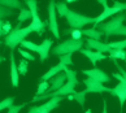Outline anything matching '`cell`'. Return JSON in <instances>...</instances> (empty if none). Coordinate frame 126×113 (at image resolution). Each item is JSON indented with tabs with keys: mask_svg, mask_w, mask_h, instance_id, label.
<instances>
[{
	"mask_svg": "<svg viewBox=\"0 0 126 113\" xmlns=\"http://www.w3.org/2000/svg\"><path fill=\"white\" fill-rule=\"evenodd\" d=\"M4 23V20H0V36H1V26Z\"/></svg>",
	"mask_w": 126,
	"mask_h": 113,
	"instance_id": "37",
	"label": "cell"
},
{
	"mask_svg": "<svg viewBox=\"0 0 126 113\" xmlns=\"http://www.w3.org/2000/svg\"><path fill=\"white\" fill-rule=\"evenodd\" d=\"M17 20L18 22H25L27 20H31V12L29 11V9H26V8H22L21 11H20V15H18L17 17Z\"/></svg>",
	"mask_w": 126,
	"mask_h": 113,
	"instance_id": "23",
	"label": "cell"
},
{
	"mask_svg": "<svg viewBox=\"0 0 126 113\" xmlns=\"http://www.w3.org/2000/svg\"><path fill=\"white\" fill-rule=\"evenodd\" d=\"M11 31H12V25H11V22L7 21V20H4V23H3V26H1V35L7 36Z\"/></svg>",
	"mask_w": 126,
	"mask_h": 113,
	"instance_id": "33",
	"label": "cell"
},
{
	"mask_svg": "<svg viewBox=\"0 0 126 113\" xmlns=\"http://www.w3.org/2000/svg\"><path fill=\"white\" fill-rule=\"evenodd\" d=\"M64 34H70L72 39H76V40H79L82 38V35H83L81 29H69V30H65Z\"/></svg>",
	"mask_w": 126,
	"mask_h": 113,
	"instance_id": "26",
	"label": "cell"
},
{
	"mask_svg": "<svg viewBox=\"0 0 126 113\" xmlns=\"http://www.w3.org/2000/svg\"><path fill=\"white\" fill-rule=\"evenodd\" d=\"M113 78L118 79V84L113 88H109L108 92L110 95L117 96L120 99V107H121V109H122V107L126 101V82H125V79L121 77L120 73H113Z\"/></svg>",
	"mask_w": 126,
	"mask_h": 113,
	"instance_id": "5",
	"label": "cell"
},
{
	"mask_svg": "<svg viewBox=\"0 0 126 113\" xmlns=\"http://www.w3.org/2000/svg\"><path fill=\"white\" fill-rule=\"evenodd\" d=\"M27 68H29V61L25 60V59H21L18 65H17V70H18V73H20V75H26Z\"/></svg>",
	"mask_w": 126,
	"mask_h": 113,
	"instance_id": "24",
	"label": "cell"
},
{
	"mask_svg": "<svg viewBox=\"0 0 126 113\" xmlns=\"http://www.w3.org/2000/svg\"><path fill=\"white\" fill-rule=\"evenodd\" d=\"M0 5L7 7L9 9H20V11L24 8L20 0H0Z\"/></svg>",
	"mask_w": 126,
	"mask_h": 113,
	"instance_id": "19",
	"label": "cell"
},
{
	"mask_svg": "<svg viewBox=\"0 0 126 113\" xmlns=\"http://www.w3.org/2000/svg\"><path fill=\"white\" fill-rule=\"evenodd\" d=\"M13 101H15V97H13V96L5 97L4 100H1V101H0V111H3V109H8V108L13 104Z\"/></svg>",
	"mask_w": 126,
	"mask_h": 113,
	"instance_id": "30",
	"label": "cell"
},
{
	"mask_svg": "<svg viewBox=\"0 0 126 113\" xmlns=\"http://www.w3.org/2000/svg\"><path fill=\"white\" fill-rule=\"evenodd\" d=\"M82 34H85L87 38H90V39H95V40H99L100 38L104 35L100 30L95 29V27H91V29H85V30H82Z\"/></svg>",
	"mask_w": 126,
	"mask_h": 113,
	"instance_id": "18",
	"label": "cell"
},
{
	"mask_svg": "<svg viewBox=\"0 0 126 113\" xmlns=\"http://www.w3.org/2000/svg\"><path fill=\"white\" fill-rule=\"evenodd\" d=\"M125 20H126V12H121V13H117L116 16H113L109 21L99 23L95 29L101 30V32L105 35V38H109V36L113 35V32L117 30L120 26L124 25Z\"/></svg>",
	"mask_w": 126,
	"mask_h": 113,
	"instance_id": "2",
	"label": "cell"
},
{
	"mask_svg": "<svg viewBox=\"0 0 126 113\" xmlns=\"http://www.w3.org/2000/svg\"><path fill=\"white\" fill-rule=\"evenodd\" d=\"M87 94H88L87 90L76 92V94H73V99H74V100H77L78 104L83 108V107H85V101H86V95H87Z\"/></svg>",
	"mask_w": 126,
	"mask_h": 113,
	"instance_id": "22",
	"label": "cell"
},
{
	"mask_svg": "<svg viewBox=\"0 0 126 113\" xmlns=\"http://www.w3.org/2000/svg\"><path fill=\"white\" fill-rule=\"evenodd\" d=\"M83 47V40H76V39H66L59 43L57 46L53 47L52 49V53L55 56H63V55H66V53H73V52H77V51H81Z\"/></svg>",
	"mask_w": 126,
	"mask_h": 113,
	"instance_id": "3",
	"label": "cell"
},
{
	"mask_svg": "<svg viewBox=\"0 0 126 113\" xmlns=\"http://www.w3.org/2000/svg\"><path fill=\"white\" fill-rule=\"evenodd\" d=\"M65 82H66V75H65V73H59L57 75H55L53 78H51V86L47 91H46V94H49V92H53L56 90H59L60 87H63Z\"/></svg>",
	"mask_w": 126,
	"mask_h": 113,
	"instance_id": "13",
	"label": "cell"
},
{
	"mask_svg": "<svg viewBox=\"0 0 126 113\" xmlns=\"http://www.w3.org/2000/svg\"><path fill=\"white\" fill-rule=\"evenodd\" d=\"M82 73L87 75L88 78H92V79H95V81L97 82H110V77L107 73H104L103 70L100 69H97V68H94V69H83L82 70Z\"/></svg>",
	"mask_w": 126,
	"mask_h": 113,
	"instance_id": "8",
	"label": "cell"
},
{
	"mask_svg": "<svg viewBox=\"0 0 126 113\" xmlns=\"http://www.w3.org/2000/svg\"><path fill=\"white\" fill-rule=\"evenodd\" d=\"M108 46L112 49H126V39L118 42H110V43H108Z\"/></svg>",
	"mask_w": 126,
	"mask_h": 113,
	"instance_id": "29",
	"label": "cell"
},
{
	"mask_svg": "<svg viewBox=\"0 0 126 113\" xmlns=\"http://www.w3.org/2000/svg\"><path fill=\"white\" fill-rule=\"evenodd\" d=\"M64 72H65V75H66V82L70 83L73 87H77L79 84V81L77 79V73L72 69H68V66L64 69Z\"/></svg>",
	"mask_w": 126,
	"mask_h": 113,
	"instance_id": "17",
	"label": "cell"
},
{
	"mask_svg": "<svg viewBox=\"0 0 126 113\" xmlns=\"http://www.w3.org/2000/svg\"><path fill=\"white\" fill-rule=\"evenodd\" d=\"M3 61H5V59H4V57H3V56H0V64H1V63H3Z\"/></svg>",
	"mask_w": 126,
	"mask_h": 113,
	"instance_id": "38",
	"label": "cell"
},
{
	"mask_svg": "<svg viewBox=\"0 0 126 113\" xmlns=\"http://www.w3.org/2000/svg\"><path fill=\"white\" fill-rule=\"evenodd\" d=\"M26 104H20V105H15V104H12L11 107L8 108V112L7 113H20V111L24 108Z\"/></svg>",
	"mask_w": 126,
	"mask_h": 113,
	"instance_id": "34",
	"label": "cell"
},
{
	"mask_svg": "<svg viewBox=\"0 0 126 113\" xmlns=\"http://www.w3.org/2000/svg\"><path fill=\"white\" fill-rule=\"evenodd\" d=\"M68 12H69V8L66 5V1H57L56 3V13L59 15V17L64 18Z\"/></svg>",
	"mask_w": 126,
	"mask_h": 113,
	"instance_id": "20",
	"label": "cell"
},
{
	"mask_svg": "<svg viewBox=\"0 0 126 113\" xmlns=\"http://www.w3.org/2000/svg\"><path fill=\"white\" fill-rule=\"evenodd\" d=\"M43 113H49V112H43Z\"/></svg>",
	"mask_w": 126,
	"mask_h": 113,
	"instance_id": "42",
	"label": "cell"
},
{
	"mask_svg": "<svg viewBox=\"0 0 126 113\" xmlns=\"http://www.w3.org/2000/svg\"><path fill=\"white\" fill-rule=\"evenodd\" d=\"M74 1H77V0H66V3H74Z\"/></svg>",
	"mask_w": 126,
	"mask_h": 113,
	"instance_id": "40",
	"label": "cell"
},
{
	"mask_svg": "<svg viewBox=\"0 0 126 113\" xmlns=\"http://www.w3.org/2000/svg\"><path fill=\"white\" fill-rule=\"evenodd\" d=\"M53 42L49 39V38H47V39H44L43 42H42V44H39V60L40 61H44L48 59L49 56V51H51V47H52Z\"/></svg>",
	"mask_w": 126,
	"mask_h": 113,
	"instance_id": "15",
	"label": "cell"
},
{
	"mask_svg": "<svg viewBox=\"0 0 126 113\" xmlns=\"http://www.w3.org/2000/svg\"><path fill=\"white\" fill-rule=\"evenodd\" d=\"M18 53L21 55V57H24V59L27 60V61H35L34 55L30 53L29 51H26V49H22V47H21V48H18Z\"/></svg>",
	"mask_w": 126,
	"mask_h": 113,
	"instance_id": "32",
	"label": "cell"
},
{
	"mask_svg": "<svg viewBox=\"0 0 126 113\" xmlns=\"http://www.w3.org/2000/svg\"><path fill=\"white\" fill-rule=\"evenodd\" d=\"M109 59L112 60H126V51L125 49H112L109 52Z\"/></svg>",
	"mask_w": 126,
	"mask_h": 113,
	"instance_id": "21",
	"label": "cell"
},
{
	"mask_svg": "<svg viewBox=\"0 0 126 113\" xmlns=\"http://www.w3.org/2000/svg\"><path fill=\"white\" fill-rule=\"evenodd\" d=\"M85 113H92V111H91V109H87V111H86Z\"/></svg>",
	"mask_w": 126,
	"mask_h": 113,
	"instance_id": "41",
	"label": "cell"
},
{
	"mask_svg": "<svg viewBox=\"0 0 126 113\" xmlns=\"http://www.w3.org/2000/svg\"><path fill=\"white\" fill-rule=\"evenodd\" d=\"M51 84L48 83V81H42L39 83V86H38V90H36V96H39V95H43V94H46V91L49 88Z\"/></svg>",
	"mask_w": 126,
	"mask_h": 113,
	"instance_id": "28",
	"label": "cell"
},
{
	"mask_svg": "<svg viewBox=\"0 0 126 113\" xmlns=\"http://www.w3.org/2000/svg\"><path fill=\"white\" fill-rule=\"evenodd\" d=\"M66 21L69 23V26L72 29H82L83 26L86 25H90V23H94L95 22V18L92 17H87V16H83V15H79V13L74 12V11H70L66 13Z\"/></svg>",
	"mask_w": 126,
	"mask_h": 113,
	"instance_id": "4",
	"label": "cell"
},
{
	"mask_svg": "<svg viewBox=\"0 0 126 113\" xmlns=\"http://www.w3.org/2000/svg\"><path fill=\"white\" fill-rule=\"evenodd\" d=\"M122 11L118 8V7H116V5H113V7H107V8H104V11H103V13L100 16H97L96 18H95V22H94V27H96L99 23H101V22H104L105 20H108V18H110V17H113V16H116L117 13H121Z\"/></svg>",
	"mask_w": 126,
	"mask_h": 113,
	"instance_id": "10",
	"label": "cell"
},
{
	"mask_svg": "<svg viewBox=\"0 0 126 113\" xmlns=\"http://www.w3.org/2000/svg\"><path fill=\"white\" fill-rule=\"evenodd\" d=\"M30 32H32L31 25L26 26V27H20V22H18L16 29H13L5 38H4V44L13 51L18 44H21L22 40H25V38L29 35Z\"/></svg>",
	"mask_w": 126,
	"mask_h": 113,
	"instance_id": "1",
	"label": "cell"
},
{
	"mask_svg": "<svg viewBox=\"0 0 126 113\" xmlns=\"http://www.w3.org/2000/svg\"><path fill=\"white\" fill-rule=\"evenodd\" d=\"M97 3L100 4V5H103V8H107L108 7V4H107V0H96Z\"/></svg>",
	"mask_w": 126,
	"mask_h": 113,
	"instance_id": "35",
	"label": "cell"
},
{
	"mask_svg": "<svg viewBox=\"0 0 126 113\" xmlns=\"http://www.w3.org/2000/svg\"><path fill=\"white\" fill-rule=\"evenodd\" d=\"M21 46L24 47V48L29 49V51H32V52H36V53H38V51H39V46L32 43V42H29V40H22Z\"/></svg>",
	"mask_w": 126,
	"mask_h": 113,
	"instance_id": "25",
	"label": "cell"
},
{
	"mask_svg": "<svg viewBox=\"0 0 126 113\" xmlns=\"http://www.w3.org/2000/svg\"><path fill=\"white\" fill-rule=\"evenodd\" d=\"M15 15V11L13 9H9L7 7L0 5V20H4V18H8Z\"/></svg>",
	"mask_w": 126,
	"mask_h": 113,
	"instance_id": "27",
	"label": "cell"
},
{
	"mask_svg": "<svg viewBox=\"0 0 126 113\" xmlns=\"http://www.w3.org/2000/svg\"><path fill=\"white\" fill-rule=\"evenodd\" d=\"M103 103H104V104H103V113H108V109H107V101L103 100Z\"/></svg>",
	"mask_w": 126,
	"mask_h": 113,
	"instance_id": "36",
	"label": "cell"
},
{
	"mask_svg": "<svg viewBox=\"0 0 126 113\" xmlns=\"http://www.w3.org/2000/svg\"><path fill=\"white\" fill-rule=\"evenodd\" d=\"M83 83H85L86 90H87L88 92L101 94V92H108V91H109V88L105 87L103 83L97 82V81H95V79H92V78H88V77L83 79Z\"/></svg>",
	"mask_w": 126,
	"mask_h": 113,
	"instance_id": "9",
	"label": "cell"
},
{
	"mask_svg": "<svg viewBox=\"0 0 126 113\" xmlns=\"http://www.w3.org/2000/svg\"><path fill=\"white\" fill-rule=\"evenodd\" d=\"M48 27L49 31L53 34L56 39H60V31H59V23H57V13H56V1L49 0L48 4Z\"/></svg>",
	"mask_w": 126,
	"mask_h": 113,
	"instance_id": "6",
	"label": "cell"
},
{
	"mask_svg": "<svg viewBox=\"0 0 126 113\" xmlns=\"http://www.w3.org/2000/svg\"><path fill=\"white\" fill-rule=\"evenodd\" d=\"M11 82H12V86L13 87H17L18 86V82H20V73L17 70V64H16V60H15V52L11 51Z\"/></svg>",
	"mask_w": 126,
	"mask_h": 113,
	"instance_id": "14",
	"label": "cell"
},
{
	"mask_svg": "<svg viewBox=\"0 0 126 113\" xmlns=\"http://www.w3.org/2000/svg\"><path fill=\"white\" fill-rule=\"evenodd\" d=\"M125 63H126V60H125Z\"/></svg>",
	"mask_w": 126,
	"mask_h": 113,
	"instance_id": "43",
	"label": "cell"
},
{
	"mask_svg": "<svg viewBox=\"0 0 126 113\" xmlns=\"http://www.w3.org/2000/svg\"><path fill=\"white\" fill-rule=\"evenodd\" d=\"M68 99L69 100H73V95H68Z\"/></svg>",
	"mask_w": 126,
	"mask_h": 113,
	"instance_id": "39",
	"label": "cell"
},
{
	"mask_svg": "<svg viewBox=\"0 0 126 113\" xmlns=\"http://www.w3.org/2000/svg\"><path fill=\"white\" fill-rule=\"evenodd\" d=\"M59 60H60V63H61V64L65 65V66H70V65H73V61H72V53H66V55L59 56Z\"/></svg>",
	"mask_w": 126,
	"mask_h": 113,
	"instance_id": "31",
	"label": "cell"
},
{
	"mask_svg": "<svg viewBox=\"0 0 126 113\" xmlns=\"http://www.w3.org/2000/svg\"><path fill=\"white\" fill-rule=\"evenodd\" d=\"M86 44H87L88 49H95V51H97V52H101V53H105V52L109 53L112 51V48L107 43H103V42L95 40V39H90V38L86 39Z\"/></svg>",
	"mask_w": 126,
	"mask_h": 113,
	"instance_id": "11",
	"label": "cell"
},
{
	"mask_svg": "<svg viewBox=\"0 0 126 113\" xmlns=\"http://www.w3.org/2000/svg\"><path fill=\"white\" fill-rule=\"evenodd\" d=\"M63 101V96H55V97H51L48 99L46 103H43L42 105H36V107H31L27 113H43V112H51L56 109L60 103Z\"/></svg>",
	"mask_w": 126,
	"mask_h": 113,
	"instance_id": "7",
	"label": "cell"
},
{
	"mask_svg": "<svg viewBox=\"0 0 126 113\" xmlns=\"http://www.w3.org/2000/svg\"><path fill=\"white\" fill-rule=\"evenodd\" d=\"M82 55H85L86 57L90 60V63L94 65H96L97 61H101V60H105L107 59V56L104 53H101V52H97V51H91V49H88V48H82L81 51H79Z\"/></svg>",
	"mask_w": 126,
	"mask_h": 113,
	"instance_id": "12",
	"label": "cell"
},
{
	"mask_svg": "<svg viewBox=\"0 0 126 113\" xmlns=\"http://www.w3.org/2000/svg\"><path fill=\"white\" fill-rule=\"evenodd\" d=\"M66 68L64 64H61V63H59L57 65H55V66H52L46 74H43V77H42L40 79L42 81H49L51 78H53L55 75H57L59 73H61V72H64V69Z\"/></svg>",
	"mask_w": 126,
	"mask_h": 113,
	"instance_id": "16",
	"label": "cell"
}]
</instances>
